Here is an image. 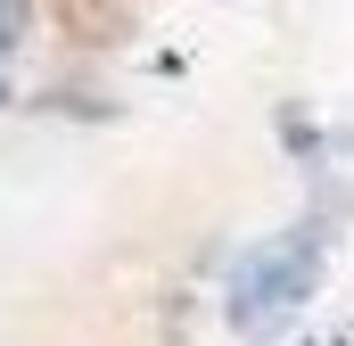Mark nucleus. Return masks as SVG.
<instances>
[{"mask_svg": "<svg viewBox=\"0 0 354 346\" xmlns=\"http://www.w3.org/2000/svg\"><path fill=\"white\" fill-rule=\"evenodd\" d=\"M313 280H322V239L313 231H280V239H264V248L239 256V272H231V322L239 330L288 322L313 297Z\"/></svg>", "mask_w": 354, "mask_h": 346, "instance_id": "1", "label": "nucleus"}, {"mask_svg": "<svg viewBox=\"0 0 354 346\" xmlns=\"http://www.w3.org/2000/svg\"><path fill=\"white\" fill-rule=\"evenodd\" d=\"M17 33H25V0H0V58L17 50Z\"/></svg>", "mask_w": 354, "mask_h": 346, "instance_id": "2", "label": "nucleus"}]
</instances>
